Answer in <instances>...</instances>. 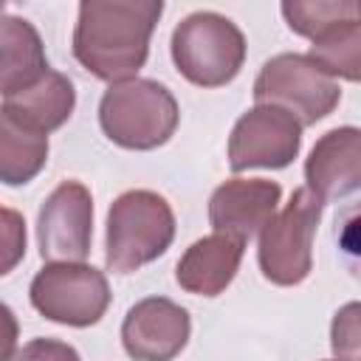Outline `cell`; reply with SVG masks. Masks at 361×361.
<instances>
[{
	"label": "cell",
	"mask_w": 361,
	"mask_h": 361,
	"mask_svg": "<svg viewBox=\"0 0 361 361\" xmlns=\"http://www.w3.org/2000/svg\"><path fill=\"white\" fill-rule=\"evenodd\" d=\"M161 14V0H82L73 28L76 62L110 85L135 79Z\"/></svg>",
	"instance_id": "obj_1"
},
{
	"label": "cell",
	"mask_w": 361,
	"mask_h": 361,
	"mask_svg": "<svg viewBox=\"0 0 361 361\" xmlns=\"http://www.w3.org/2000/svg\"><path fill=\"white\" fill-rule=\"evenodd\" d=\"M175 240V212L164 195L152 189L121 192L107 212L104 262L113 274H133L161 254Z\"/></svg>",
	"instance_id": "obj_2"
},
{
	"label": "cell",
	"mask_w": 361,
	"mask_h": 361,
	"mask_svg": "<svg viewBox=\"0 0 361 361\" xmlns=\"http://www.w3.org/2000/svg\"><path fill=\"white\" fill-rule=\"evenodd\" d=\"M180 121L172 90L155 79H127L104 90L99 102L102 133L124 149H155L164 147Z\"/></svg>",
	"instance_id": "obj_3"
},
{
	"label": "cell",
	"mask_w": 361,
	"mask_h": 361,
	"mask_svg": "<svg viewBox=\"0 0 361 361\" xmlns=\"http://www.w3.org/2000/svg\"><path fill=\"white\" fill-rule=\"evenodd\" d=\"M172 62L197 87H223L237 79L245 62V37L217 11H192L172 31Z\"/></svg>",
	"instance_id": "obj_4"
},
{
	"label": "cell",
	"mask_w": 361,
	"mask_h": 361,
	"mask_svg": "<svg viewBox=\"0 0 361 361\" xmlns=\"http://www.w3.org/2000/svg\"><path fill=\"white\" fill-rule=\"evenodd\" d=\"M324 203L310 189H296L282 212H276L259 231L257 262L268 282L293 288L313 271V237Z\"/></svg>",
	"instance_id": "obj_5"
},
{
	"label": "cell",
	"mask_w": 361,
	"mask_h": 361,
	"mask_svg": "<svg viewBox=\"0 0 361 361\" xmlns=\"http://www.w3.org/2000/svg\"><path fill=\"white\" fill-rule=\"evenodd\" d=\"M254 102L276 104L302 127H310L338 107L341 87L305 54H276L254 79Z\"/></svg>",
	"instance_id": "obj_6"
},
{
	"label": "cell",
	"mask_w": 361,
	"mask_h": 361,
	"mask_svg": "<svg viewBox=\"0 0 361 361\" xmlns=\"http://www.w3.org/2000/svg\"><path fill=\"white\" fill-rule=\"evenodd\" d=\"M39 316L68 327H90L110 307V285L104 271L87 262H48L28 288Z\"/></svg>",
	"instance_id": "obj_7"
},
{
	"label": "cell",
	"mask_w": 361,
	"mask_h": 361,
	"mask_svg": "<svg viewBox=\"0 0 361 361\" xmlns=\"http://www.w3.org/2000/svg\"><path fill=\"white\" fill-rule=\"evenodd\" d=\"M302 149V124L276 104H254L228 135V169H285Z\"/></svg>",
	"instance_id": "obj_8"
},
{
	"label": "cell",
	"mask_w": 361,
	"mask_h": 361,
	"mask_svg": "<svg viewBox=\"0 0 361 361\" xmlns=\"http://www.w3.org/2000/svg\"><path fill=\"white\" fill-rule=\"evenodd\" d=\"M93 240V197L79 180H62L39 206L37 243L48 262H82Z\"/></svg>",
	"instance_id": "obj_9"
},
{
	"label": "cell",
	"mask_w": 361,
	"mask_h": 361,
	"mask_svg": "<svg viewBox=\"0 0 361 361\" xmlns=\"http://www.w3.org/2000/svg\"><path fill=\"white\" fill-rule=\"evenodd\" d=\"M192 333L189 310L166 296L135 302L121 322V344L133 361H172Z\"/></svg>",
	"instance_id": "obj_10"
},
{
	"label": "cell",
	"mask_w": 361,
	"mask_h": 361,
	"mask_svg": "<svg viewBox=\"0 0 361 361\" xmlns=\"http://www.w3.org/2000/svg\"><path fill=\"white\" fill-rule=\"evenodd\" d=\"M282 186L268 178H231L209 197V223L220 234L251 240L276 214Z\"/></svg>",
	"instance_id": "obj_11"
},
{
	"label": "cell",
	"mask_w": 361,
	"mask_h": 361,
	"mask_svg": "<svg viewBox=\"0 0 361 361\" xmlns=\"http://www.w3.org/2000/svg\"><path fill=\"white\" fill-rule=\"evenodd\" d=\"M305 180L322 203L355 195L361 186V130H327L305 161Z\"/></svg>",
	"instance_id": "obj_12"
},
{
	"label": "cell",
	"mask_w": 361,
	"mask_h": 361,
	"mask_svg": "<svg viewBox=\"0 0 361 361\" xmlns=\"http://www.w3.org/2000/svg\"><path fill=\"white\" fill-rule=\"evenodd\" d=\"M245 254V240L231 234H209L195 240L178 259L175 279L186 293L220 296L237 276Z\"/></svg>",
	"instance_id": "obj_13"
},
{
	"label": "cell",
	"mask_w": 361,
	"mask_h": 361,
	"mask_svg": "<svg viewBox=\"0 0 361 361\" xmlns=\"http://www.w3.org/2000/svg\"><path fill=\"white\" fill-rule=\"evenodd\" d=\"M73 107H76L73 82L54 68H48L39 79H34L28 87L6 96V102H3V110L8 116H14L20 124H25L28 130L42 133V135L59 130L73 116Z\"/></svg>",
	"instance_id": "obj_14"
},
{
	"label": "cell",
	"mask_w": 361,
	"mask_h": 361,
	"mask_svg": "<svg viewBox=\"0 0 361 361\" xmlns=\"http://www.w3.org/2000/svg\"><path fill=\"white\" fill-rule=\"evenodd\" d=\"M48 71L39 31L17 14H6L0 3V96L28 87Z\"/></svg>",
	"instance_id": "obj_15"
},
{
	"label": "cell",
	"mask_w": 361,
	"mask_h": 361,
	"mask_svg": "<svg viewBox=\"0 0 361 361\" xmlns=\"http://www.w3.org/2000/svg\"><path fill=\"white\" fill-rule=\"evenodd\" d=\"M48 164V135L28 130L0 107V183L25 186Z\"/></svg>",
	"instance_id": "obj_16"
},
{
	"label": "cell",
	"mask_w": 361,
	"mask_h": 361,
	"mask_svg": "<svg viewBox=\"0 0 361 361\" xmlns=\"http://www.w3.org/2000/svg\"><path fill=\"white\" fill-rule=\"evenodd\" d=\"M310 62H316L327 76L358 82L361 76V20H347L322 37L313 39L310 51L305 54Z\"/></svg>",
	"instance_id": "obj_17"
},
{
	"label": "cell",
	"mask_w": 361,
	"mask_h": 361,
	"mask_svg": "<svg viewBox=\"0 0 361 361\" xmlns=\"http://www.w3.org/2000/svg\"><path fill=\"white\" fill-rule=\"evenodd\" d=\"M279 8L288 28L299 37H307L310 42L347 20H358V6L350 0H285Z\"/></svg>",
	"instance_id": "obj_18"
},
{
	"label": "cell",
	"mask_w": 361,
	"mask_h": 361,
	"mask_svg": "<svg viewBox=\"0 0 361 361\" xmlns=\"http://www.w3.org/2000/svg\"><path fill=\"white\" fill-rule=\"evenodd\" d=\"M25 217L17 209L0 206V276L11 274L25 257Z\"/></svg>",
	"instance_id": "obj_19"
},
{
	"label": "cell",
	"mask_w": 361,
	"mask_h": 361,
	"mask_svg": "<svg viewBox=\"0 0 361 361\" xmlns=\"http://www.w3.org/2000/svg\"><path fill=\"white\" fill-rule=\"evenodd\" d=\"M358 302H347L330 324V344L336 358L341 361H358V344H361V330H358Z\"/></svg>",
	"instance_id": "obj_20"
},
{
	"label": "cell",
	"mask_w": 361,
	"mask_h": 361,
	"mask_svg": "<svg viewBox=\"0 0 361 361\" xmlns=\"http://www.w3.org/2000/svg\"><path fill=\"white\" fill-rule=\"evenodd\" d=\"M8 361H82L76 347L59 338H31Z\"/></svg>",
	"instance_id": "obj_21"
},
{
	"label": "cell",
	"mask_w": 361,
	"mask_h": 361,
	"mask_svg": "<svg viewBox=\"0 0 361 361\" xmlns=\"http://www.w3.org/2000/svg\"><path fill=\"white\" fill-rule=\"evenodd\" d=\"M17 338H20V322L14 310L0 302V361H8L17 353Z\"/></svg>",
	"instance_id": "obj_22"
},
{
	"label": "cell",
	"mask_w": 361,
	"mask_h": 361,
	"mask_svg": "<svg viewBox=\"0 0 361 361\" xmlns=\"http://www.w3.org/2000/svg\"><path fill=\"white\" fill-rule=\"evenodd\" d=\"M330 361H341V358H330Z\"/></svg>",
	"instance_id": "obj_23"
}]
</instances>
